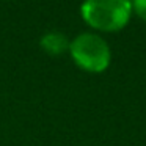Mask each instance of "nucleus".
<instances>
[{
	"instance_id": "obj_4",
	"label": "nucleus",
	"mask_w": 146,
	"mask_h": 146,
	"mask_svg": "<svg viewBox=\"0 0 146 146\" xmlns=\"http://www.w3.org/2000/svg\"><path fill=\"white\" fill-rule=\"evenodd\" d=\"M132 2V11H135L143 21H146V0H130Z\"/></svg>"
},
{
	"instance_id": "obj_3",
	"label": "nucleus",
	"mask_w": 146,
	"mask_h": 146,
	"mask_svg": "<svg viewBox=\"0 0 146 146\" xmlns=\"http://www.w3.org/2000/svg\"><path fill=\"white\" fill-rule=\"evenodd\" d=\"M69 39L63 35L61 32H57V30H52V32H47L41 36V47L44 49L47 54L50 55H60L61 52H64L66 49H69Z\"/></svg>"
},
{
	"instance_id": "obj_1",
	"label": "nucleus",
	"mask_w": 146,
	"mask_h": 146,
	"mask_svg": "<svg viewBox=\"0 0 146 146\" xmlns=\"http://www.w3.org/2000/svg\"><path fill=\"white\" fill-rule=\"evenodd\" d=\"M82 17L93 29L115 32L129 22L132 14L130 0H83Z\"/></svg>"
},
{
	"instance_id": "obj_2",
	"label": "nucleus",
	"mask_w": 146,
	"mask_h": 146,
	"mask_svg": "<svg viewBox=\"0 0 146 146\" xmlns=\"http://www.w3.org/2000/svg\"><path fill=\"white\" fill-rule=\"evenodd\" d=\"M72 60L82 69L90 72H102L108 68L111 52L107 41L96 33H80L69 42Z\"/></svg>"
}]
</instances>
